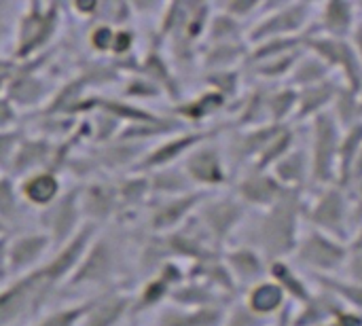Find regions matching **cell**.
<instances>
[{"label": "cell", "mask_w": 362, "mask_h": 326, "mask_svg": "<svg viewBox=\"0 0 362 326\" xmlns=\"http://www.w3.org/2000/svg\"><path fill=\"white\" fill-rule=\"evenodd\" d=\"M303 257L310 259V261L316 263V265H327V267H329V265H335V263L341 259V250L335 248L331 242H325V240H320V238L316 235V238L310 240V244L305 246Z\"/></svg>", "instance_id": "cell-1"}, {"label": "cell", "mask_w": 362, "mask_h": 326, "mask_svg": "<svg viewBox=\"0 0 362 326\" xmlns=\"http://www.w3.org/2000/svg\"><path fill=\"white\" fill-rule=\"evenodd\" d=\"M280 301H282V289L276 284L259 286L250 297V305L257 312H272L280 305Z\"/></svg>", "instance_id": "cell-2"}, {"label": "cell", "mask_w": 362, "mask_h": 326, "mask_svg": "<svg viewBox=\"0 0 362 326\" xmlns=\"http://www.w3.org/2000/svg\"><path fill=\"white\" fill-rule=\"evenodd\" d=\"M358 42H361V49H362V28H361V34H358Z\"/></svg>", "instance_id": "cell-3"}]
</instances>
